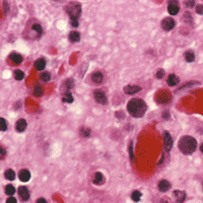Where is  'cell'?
Here are the masks:
<instances>
[{
  "label": "cell",
  "mask_w": 203,
  "mask_h": 203,
  "mask_svg": "<svg viewBox=\"0 0 203 203\" xmlns=\"http://www.w3.org/2000/svg\"><path fill=\"white\" fill-rule=\"evenodd\" d=\"M156 77L157 78H163L164 76H165V70L164 69H159L156 71Z\"/></svg>",
  "instance_id": "33"
},
{
  "label": "cell",
  "mask_w": 203,
  "mask_h": 203,
  "mask_svg": "<svg viewBox=\"0 0 203 203\" xmlns=\"http://www.w3.org/2000/svg\"><path fill=\"white\" fill-rule=\"evenodd\" d=\"M15 192V189H14V187L12 186V185H7V186L5 187V193L7 194V195H13Z\"/></svg>",
  "instance_id": "28"
},
{
  "label": "cell",
  "mask_w": 203,
  "mask_h": 203,
  "mask_svg": "<svg viewBox=\"0 0 203 203\" xmlns=\"http://www.w3.org/2000/svg\"><path fill=\"white\" fill-rule=\"evenodd\" d=\"M129 154H130V159H131V161H133L134 152H133V142H132V141H130V143H129Z\"/></svg>",
  "instance_id": "31"
},
{
  "label": "cell",
  "mask_w": 203,
  "mask_h": 203,
  "mask_svg": "<svg viewBox=\"0 0 203 203\" xmlns=\"http://www.w3.org/2000/svg\"><path fill=\"white\" fill-rule=\"evenodd\" d=\"M24 72L22 71V70H15L14 71V78L16 79V80H22V78H24Z\"/></svg>",
  "instance_id": "30"
},
{
  "label": "cell",
  "mask_w": 203,
  "mask_h": 203,
  "mask_svg": "<svg viewBox=\"0 0 203 203\" xmlns=\"http://www.w3.org/2000/svg\"><path fill=\"white\" fill-rule=\"evenodd\" d=\"M62 101L64 103H72V102H73V97H72V95L69 92L65 93L64 95H63Z\"/></svg>",
  "instance_id": "23"
},
{
  "label": "cell",
  "mask_w": 203,
  "mask_h": 203,
  "mask_svg": "<svg viewBox=\"0 0 203 203\" xmlns=\"http://www.w3.org/2000/svg\"><path fill=\"white\" fill-rule=\"evenodd\" d=\"M15 128L19 132H24L27 128V121L24 119H19L16 122V125H15Z\"/></svg>",
  "instance_id": "15"
},
{
  "label": "cell",
  "mask_w": 203,
  "mask_h": 203,
  "mask_svg": "<svg viewBox=\"0 0 203 203\" xmlns=\"http://www.w3.org/2000/svg\"><path fill=\"white\" fill-rule=\"evenodd\" d=\"M171 188V184L169 183L166 180H163L159 183V190L161 191V192H166L168 190H170Z\"/></svg>",
  "instance_id": "13"
},
{
  "label": "cell",
  "mask_w": 203,
  "mask_h": 203,
  "mask_svg": "<svg viewBox=\"0 0 203 203\" xmlns=\"http://www.w3.org/2000/svg\"><path fill=\"white\" fill-rule=\"evenodd\" d=\"M93 97H95V100L99 104H107V97L105 95V93L102 92V90H95V93H93Z\"/></svg>",
  "instance_id": "6"
},
{
  "label": "cell",
  "mask_w": 203,
  "mask_h": 203,
  "mask_svg": "<svg viewBox=\"0 0 203 203\" xmlns=\"http://www.w3.org/2000/svg\"><path fill=\"white\" fill-rule=\"evenodd\" d=\"M131 198H132L133 201L138 202L141 198V193L139 192V191H134V192H132V194H131Z\"/></svg>",
  "instance_id": "25"
},
{
  "label": "cell",
  "mask_w": 203,
  "mask_h": 203,
  "mask_svg": "<svg viewBox=\"0 0 203 203\" xmlns=\"http://www.w3.org/2000/svg\"><path fill=\"white\" fill-rule=\"evenodd\" d=\"M164 141H165V144H164L165 145V149L166 151H170L173 146V139L169 132H165L164 133Z\"/></svg>",
  "instance_id": "7"
},
{
  "label": "cell",
  "mask_w": 203,
  "mask_h": 203,
  "mask_svg": "<svg viewBox=\"0 0 203 203\" xmlns=\"http://www.w3.org/2000/svg\"><path fill=\"white\" fill-rule=\"evenodd\" d=\"M3 9H4V11H7L8 10V5H7V2H4L3 3Z\"/></svg>",
  "instance_id": "40"
},
{
  "label": "cell",
  "mask_w": 203,
  "mask_h": 203,
  "mask_svg": "<svg viewBox=\"0 0 203 203\" xmlns=\"http://www.w3.org/2000/svg\"><path fill=\"white\" fill-rule=\"evenodd\" d=\"M73 85H74V80L72 78H68L64 81V84H63L62 88H65L66 90H70V88H73Z\"/></svg>",
  "instance_id": "19"
},
{
  "label": "cell",
  "mask_w": 203,
  "mask_h": 203,
  "mask_svg": "<svg viewBox=\"0 0 203 203\" xmlns=\"http://www.w3.org/2000/svg\"><path fill=\"white\" fill-rule=\"evenodd\" d=\"M184 57H185V60H186L187 62H193V61L195 60V55H194V53L192 51H187L186 53L184 54Z\"/></svg>",
  "instance_id": "21"
},
{
  "label": "cell",
  "mask_w": 203,
  "mask_h": 203,
  "mask_svg": "<svg viewBox=\"0 0 203 203\" xmlns=\"http://www.w3.org/2000/svg\"><path fill=\"white\" fill-rule=\"evenodd\" d=\"M40 78H41V80L44 81V82H48V81L51 79V75H50L49 72H43V73L41 74Z\"/></svg>",
  "instance_id": "27"
},
{
  "label": "cell",
  "mask_w": 203,
  "mask_h": 203,
  "mask_svg": "<svg viewBox=\"0 0 203 203\" xmlns=\"http://www.w3.org/2000/svg\"><path fill=\"white\" fill-rule=\"evenodd\" d=\"M66 12L70 16V20H78V17L81 13V6L79 3L76 2H71L65 7Z\"/></svg>",
  "instance_id": "3"
},
{
  "label": "cell",
  "mask_w": 203,
  "mask_h": 203,
  "mask_svg": "<svg viewBox=\"0 0 203 203\" xmlns=\"http://www.w3.org/2000/svg\"><path fill=\"white\" fill-rule=\"evenodd\" d=\"M32 29H33L36 33H38V37H41V35H42V33H43V29H42V27H41L40 24H33Z\"/></svg>",
  "instance_id": "26"
},
{
  "label": "cell",
  "mask_w": 203,
  "mask_h": 203,
  "mask_svg": "<svg viewBox=\"0 0 203 203\" xmlns=\"http://www.w3.org/2000/svg\"><path fill=\"white\" fill-rule=\"evenodd\" d=\"M4 176H5L6 179L9 180V181H12V180H14V178H15L14 172H13V170H11V169H9V170L6 171L5 174H4Z\"/></svg>",
  "instance_id": "22"
},
{
  "label": "cell",
  "mask_w": 203,
  "mask_h": 203,
  "mask_svg": "<svg viewBox=\"0 0 203 203\" xmlns=\"http://www.w3.org/2000/svg\"><path fill=\"white\" fill-rule=\"evenodd\" d=\"M45 66H46V62H45L44 59H38L37 61L35 62V67L37 70H43L45 68Z\"/></svg>",
  "instance_id": "17"
},
{
  "label": "cell",
  "mask_w": 203,
  "mask_h": 203,
  "mask_svg": "<svg viewBox=\"0 0 203 203\" xmlns=\"http://www.w3.org/2000/svg\"><path fill=\"white\" fill-rule=\"evenodd\" d=\"M179 3L178 1H175V0H172V1L169 2V6H168V11L171 15H176L178 12H179Z\"/></svg>",
  "instance_id": "5"
},
{
  "label": "cell",
  "mask_w": 203,
  "mask_h": 203,
  "mask_svg": "<svg viewBox=\"0 0 203 203\" xmlns=\"http://www.w3.org/2000/svg\"><path fill=\"white\" fill-rule=\"evenodd\" d=\"M104 182H105L104 175L100 172L95 173V178H93V183H95V185H102V184H104Z\"/></svg>",
  "instance_id": "16"
},
{
  "label": "cell",
  "mask_w": 203,
  "mask_h": 203,
  "mask_svg": "<svg viewBox=\"0 0 203 203\" xmlns=\"http://www.w3.org/2000/svg\"><path fill=\"white\" fill-rule=\"evenodd\" d=\"M200 150H201V152H203V143L201 144V146H200Z\"/></svg>",
  "instance_id": "43"
},
{
  "label": "cell",
  "mask_w": 203,
  "mask_h": 203,
  "mask_svg": "<svg viewBox=\"0 0 203 203\" xmlns=\"http://www.w3.org/2000/svg\"><path fill=\"white\" fill-rule=\"evenodd\" d=\"M176 200V203H183L185 198H186V193L184 191H179V190H176L173 193Z\"/></svg>",
  "instance_id": "8"
},
{
  "label": "cell",
  "mask_w": 203,
  "mask_h": 203,
  "mask_svg": "<svg viewBox=\"0 0 203 203\" xmlns=\"http://www.w3.org/2000/svg\"><path fill=\"white\" fill-rule=\"evenodd\" d=\"M166 81H168V84L170 86H174V85H177V84L180 82V79H179V77L176 76L175 74H170Z\"/></svg>",
  "instance_id": "14"
},
{
  "label": "cell",
  "mask_w": 203,
  "mask_h": 203,
  "mask_svg": "<svg viewBox=\"0 0 203 203\" xmlns=\"http://www.w3.org/2000/svg\"><path fill=\"white\" fill-rule=\"evenodd\" d=\"M175 20L172 19V17H166V19H163V22H161V28H163L165 31H171V29H173L175 28Z\"/></svg>",
  "instance_id": "4"
},
{
  "label": "cell",
  "mask_w": 203,
  "mask_h": 203,
  "mask_svg": "<svg viewBox=\"0 0 203 203\" xmlns=\"http://www.w3.org/2000/svg\"><path fill=\"white\" fill-rule=\"evenodd\" d=\"M19 180L22 182H28L29 179H31V174H29V172L28 170H26V169H24V170H22L19 172Z\"/></svg>",
  "instance_id": "11"
},
{
  "label": "cell",
  "mask_w": 203,
  "mask_h": 203,
  "mask_svg": "<svg viewBox=\"0 0 203 203\" xmlns=\"http://www.w3.org/2000/svg\"><path fill=\"white\" fill-rule=\"evenodd\" d=\"M72 27H78V20H70Z\"/></svg>",
  "instance_id": "37"
},
{
  "label": "cell",
  "mask_w": 203,
  "mask_h": 203,
  "mask_svg": "<svg viewBox=\"0 0 203 203\" xmlns=\"http://www.w3.org/2000/svg\"><path fill=\"white\" fill-rule=\"evenodd\" d=\"M166 203H173V202H171L170 201V199H168V198H166ZM161 203H165V201H163V200H161Z\"/></svg>",
  "instance_id": "42"
},
{
  "label": "cell",
  "mask_w": 203,
  "mask_h": 203,
  "mask_svg": "<svg viewBox=\"0 0 203 203\" xmlns=\"http://www.w3.org/2000/svg\"><path fill=\"white\" fill-rule=\"evenodd\" d=\"M178 146H179L180 151L183 152L184 154H191L197 148V141L192 136L186 135L179 140Z\"/></svg>",
  "instance_id": "2"
},
{
  "label": "cell",
  "mask_w": 203,
  "mask_h": 203,
  "mask_svg": "<svg viewBox=\"0 0 203 203\" xmlns=\"http://www.w3.org/2000/svg\"><path fill=\"white\" fill-rule=\"evenodd\" d=\"M34 95H36V97H41V95H43V88L41 85H37L35 88V90H34Z\"/></svg>",
  "instance_id": "29"
},
{
  "label": "cell",
  "mask_w": 203,
  "mask_h": 203,
  "mask_svg": "<svg viewBox=\"0 0 203 203\" xmlns=\"http://www.w3.org/2000/svg\"><path fill=\"white\" fill-rule=\"evenodd\" d=\"M186 5H187V7L191 8V7H193V6L195 5V2H194V1H187Z\"/></svg>",
  "instance_id": "36"
},
{
  "label": "cell",
  "mask_w": 203,
  "mask_h": 203,
  "mask_svg": "<svg viewBox=\"0 0 203 203\" xmlns=\"http://www.w3.org/2000/svg\"><path fill=\"white\" fill-rule=\"evenodd\" d=\"M146 104L140 99H132L127 105V110L133 117L140 118L146 112Z\"/></svg>",
  "instance_id": "1"
},
{
  "label": "cell",
  "mask_w": 203,
  "mask_h": 203,
  "mask_svg": "<svg viewBox=\"0 0 203 203\" xmlns=\"http://www.w3.org/2000/svg\"><path fill=\"white\" fill-rule=\"evenodd\" d=\"M19 194L20 199L24 200V201H27L29 198V192L28 189H27V187H24V186H22L19 188Z\"/></svg>",
  "instance_id": "9"
},
{
  "label": "cell",
  "mask_w": 203,
  "mask_h": 203,
  "mask_svg": "<svg viewBox=\"0 0 203 203\" xmlns=\"http://www.w3.org/2000/svg\"><path fill=\"white\" fill-rule=\"evenodd\" d=\"M10 59L12 60V62L15 63V64H19V63L22 61V55H19V54H17V53H12V54H11Z\"/></svg>",
  "instance_id": "20"
},
{
  "label": "cell",
  "mask_w": 203,
  "mask_h": 203,
  "mask_svg": "<svg viewBox=\"0 0 203 203\" xmlns=\"http://www.w3.org/2000/svg\"><path fill=\"white\" fill-rule=\"evenodd\" d=\"M0 121H1V125H0V129H1V131H6V129H7V124H6V121L4 120V118H1Z\"/></svg>",
  "instance_id": "32"
},
{
  "label": "cell",
  "mask_w": 203,
  "mask_h": 203,
  "mask_svg": "<svg viewBox=\"0 0 203 203\" xmlns=\"http://www.w3.org/2000/svg\"><path fill=\"white\" fill-rule=\"evenodd\" d=\"M80 135L82 136L84 138H88L90 137V130L88 128H85V127H82V128L80 129Z\"/></svg>",
  "instance_id": "24"
},
{
  "label": "cell",
  "mask_w": 203,
  "mask_h": 203,
  "mask_svg": "<svg viewBox=\"0 0 203 203\" xmlns=\"http://www.w3.org/2000/svg\"><path fill=\"white\" fill-rule=\"evenodd\" d=\"M6 203H17V201H16V199H15L14 197L10 196V197L8 198L7 200H6Z\"/></svg>",
  "instance_id": "35"
},
{
  "label": "cell",
  "mask_w": 203,
  "mask_h": 203,
  "mask_svg": "<svg viewBox=\"0 0 203 203\" xmlns=\"http://www.w3.org/2000/svg\"><path fill=\"white\" fill-rule=\"evenodd\" d=\"M36 203H47V201L44 199V198H39Z\"/></svg>",
  "instance_id": "39"
},
{
  "label": "cell",
  "mask_w": 203,
  "mask_h": 203,
  "mask_svg": "<svg viewBox=\"0 0 203 203\" xmlns=\"http://www.w3.org/2000/svg\"><path fill=\"white\" fill-rule=\"evenodd\" d=\"M103 79H104V76H103L102 72H100V71L95 72V73L92 75V80L95 83H97V84L102 83L103 82Z\"/></svg>",
  "instance_id": "12"
},
{
  "label": "cell",
  "mask_w": 203,
  "mask_h": 203,
  "mask_svg": "<svg viewBox=\"0 0 203 203\" xmlns=\"http://www.w3.org/2000/svg\"><path fill=\"white\" fill-rule=\"evenodd\" d=\"M164 118H165V119H168V118H169V113L165 112V113H164Z\"/></svg>",
  "instance_id": "41"
},
{
  "label": "cell",
  "mask_w": 203,
  "mask_h": 203,
  "mask_svg": "<svg viewBox=\"0 0 203 203\" xmlns=\"http://www.w3.org/2000/svg\"><path fill=\"white\" fill-rule=\"evenodd\" d=\"M141 88L137 85H126L124 86V93H127V95H133V93H136L138 92H140Z\"/></svg>",
  "instance_id": "10"
},
{
  "label": "cell",
  "mask_w": 203,
  "mask_h": 203,
  "mask_svg": "<svg viewBox=\"0 0 203 203\" xmlns=\"http://www.w3.org/2000/svg\"><path fill=\"white\" fill-rule=\"evenodd\" d=\"M69 40L71 41L72 43H76V42H79V40H80V36H79V33H77V32H71V33L69 34Z\"/></svg>",
  "instance_id": "18"
},
{
  "label": "cell",
  "mask_w": 203,
  "mask_h": 203,
  "mask_svg": "<svg viewBox=\"0 0 203 203\" xmlns=\"http://www.w3.org/2000/svg\"><path fill=\"white\" fill-rule=\"evenodd\" d=\"M196 12L200 15H203V5L202 4H198V5L196 6Z\"/></svg>",
  "instance_id": "34"
},
{
  "label": "cell",
  "mask_w": 203,
  "mask_h": 203,
  "mask_svg": "<svg viewBox=\"0 0 203 203\" xmlns=\"http://www.w3.org/2000/svg\"><path fill=\"white\" fill-rule=\"evenodd\" d=\"M0 149H1V159H3L4 157H5V150L3 149V147H2V146H1Z\"/></svg>",
  "instance_id": "38"
}]
</instances>
